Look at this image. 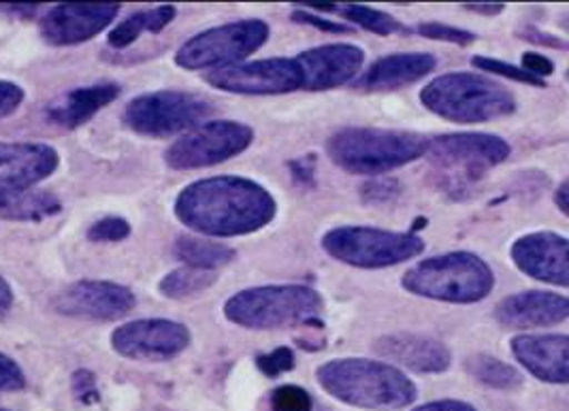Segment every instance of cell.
Masks as SVG:
<instances>
[{"label":"cell","mask_w":569,"mask_h":411,"mask_svg":"<svg viewBox=\"0 0 569 411\" xmlns=\"http://www.w3.org/2000/svg\"><path fill=\"white\" fill-rule=\"evenodd\" d=\"M278 203L267 188L237 176H220L186 186L176 201L183 227L206 237H241L273 222Z\"/></svg>","instance_id":"obj_1"},{"label":"cell","mask_w":569,"mask_h":411,"mask_svg":"<svg viewBox=\"0 0 569 411\" xmlns=\"http://www.w3.org/2000/svg\"><path fill=\"white\" fill-rule=\"evenodd\" d=\"M316 378L337 401L362 410H406L418 397V388L401 369L378 360H329L318 367Z\"/></svg>","instance_id":"obj_2"},{"label":"cell","mask_w":569,"mask_h":411,"mask_svg":"<svg viewBox=\"0 0 569 411\" xmlns=\"http://www.w3.org/2000/svg\"><path fill=\"white\" fill-rule=\"evenodd\" d=\"M429 139L408 130L362 129L337 130L327 141V154L339 169L352 176H387L427 154Z\"/></svg>","instance_id":"obj_3"},{"label":"cell","mask_w":569,"mask_h":411,"mask_svg":"<svg viewBox=\"0 0 569 411\" xmlns=\"http://www.w3.org/2000/svg\"><path fill=\"white\" fill-rule=\"evenodd\" d=\"M422 104L448 122L478 124L515 113L517 99L499 81L480 73H448L427 83Z\"/></svg>","instance_id":"obj_4"},{"label":"cell","mask_w":569,"mask_h":411,"mask_svg":"<svg viewBox=\"0 0 569 411\" xmlns=\"http://www.w3.org/2000/svg\"><path fill=\"white\" fill-rule=\"evenodd\" d=\"M425 156L440 188L450 194H466L508 160L510 146L489 132H452L429 139Z\"/></svg>","instance_id":"obj_5"},{"label":"cell","mask_w":569,"mask_h":411,"mask_svg":"<svg viewBox=\"0 0 569 411\" xmlns=\"http://www.w3.org/2000/svg\"><path fill=\"white\" fill-rule=\"evenodd\" d=\"M325 309L322 297L301 283L257 285L237 292L224 303L229 322L250 331H273L284 327H303Z\"/></svg>","instance_id":"obj_6"},{"label":"cell","mask_w":569,"mask_h":411,"mask_svg":"<svg viewBox=\"0 0 569 411\" xmlns=\"http://www.w3.org/2000/svg\"><path fill=\"white\" fill-rule=\"evenodd\" d=\"M492 285L491 267L469 252H450L422 260L403 275V288L416 297L459 305L487 299Z\"/></svg>","instance_id":"obj_7"},{"label":"cell","mask_w":569,"mask_h":411,"mask_svg":"<svg viewBox=\"0 0 569 411\" xmlns=\"http://www.w3.org/2000/svg\"><path fill=\"white\" fill-rule=\"evenodd\" d=\"M329 257L359 269H385L425 252V241L415 232H392L373 227H339L322 237Z\"/></svg>","instance_id":"obj_8"},{"label":"cell","mask_w":569,"mask_h":411,"mask_svg":"<svg viewBox=\"0 0 569 411\" xmlns=\"http://www.w3.org/2000/svg\"><path fill=\"white\" fill-rule=\"evenodd\" d=\"M213 116L206 97L183 90H158L132 99L124 109V124L143 137H176L201 127Z\"/></svg>","instance_id":"obj_9"},{"label":"cell","mask_w":569,"mask_h":411,"mask_svg":"<svg viewBox=\"0 0 569 411\" xmlns=\"http://www.w3.org/2000/svg\"><path fill=\"white\" fill-rule=\"evenodd\" d=\"M267 39L269 24L257 18L209 28L181 46L176 53V64L188 71L231 67L246 60L250 53L259 52Z\"/></svg>","instance_id":"obj_10"},{"label":"cell","mask_w":569,"mask_h":411,"mask_svg":"<svg viewBox=\"0 0 569 411\" xmlns=\"http://www.w3.org/2000/svg\"><path fill=\"white\" fill-rule=\"evenodd\" d=\"M254 141V130L234 120H211L186 132L164 152V162L176 171H194L222 164L246 152Z\"/></svg>","instance_id":"obj_11"},{"label":"cell","mask_w":569,"mask_h":411,"mask_svg":"<svg viewBox=\"0 0 569 411\" xmlns=\"http://www.w3.org/2000/svg\"><path fill=\"white\" fill-rule=\"evenodd\" d=\"M206 83L231 94L271 97L303 90V76L295 58H267L213 69Z\"/></svg>","instance_id":"obj_12"},{"label":"cell","mask_w":569,"mask_h":411,"mask_svg":"<svg viewBox=\"0 0 569 411\" xmlns=\"http://www.w3.org/2000/svg\"><path fill=\"white\" fill-rule=\"evenodd\" d=\"M188 345V327L167 318L132 320L111 334V348L116 354L130 360L164 362L180 357Z\"/></svg>","instance_id":"obj_13"},{"label":"cell","mask_w":569,"mask_h":411,"mask_svg":"<svg viewBox=\"0 0 569 411\" xmlns=\"http://www.w3.org/2000/svg\"><path fill=\"white\" fill-rule=\"evenodd\" d=\"M52 305L60 315L113 322L130 313L137 305V299L132 290L122 283L81 280L60 290L53 297Z\"/></svg>","instance_id":"obj_14"},{"label":"cell","mask_w":569,"mask_h":411,"mask_svg":"<svg viewBox=\"0 0 569 411\" xmlns=\"http://www.w3.org/2000/svg\"><path fill=\"white\" fill-rule=\"evenodd\" d=\"M118 13L120 4H58L43 13L39 30L50 46H79L101 34Z\"/></svg>","instance_id":"obj_15"},{"label":"cell","mask_w":569,"mask_h":411,"mask_svg":"<svg viewBox=\"0 0 569 411\" xmlns=\"http://www.w3.org/2000/svg\"><path fill=\"white\" fill-rule=\"evenodd\" d=\"M510 254L525 275L561 288L568 285L569 241L563 234L529 232L515 241Z\"/></svg>","instance_id":"obj_16"},{"label":"cell","mask_w":569,"mask_h":411,"mask_svg":"<svg viewBox=\"0 0 569 411\" xmlns=\"http://www.w3.org/2000/svg\"><path fill=\"white\" fill-rule=\"evenodd\" d=\"M60 154L48 143L0 141V192L37 188L52 178Z\"/></svg>","instance_id":"obj_17"},{"label":"cell","mask_w":569,"mask_h":411,"mask_svg":"<svg viewBox=\"0 0 569 411\" xmlns=\"http://www.w3.org/2000/svg\"><path fill=\"white\" fill-rule=\"evenodd\" d=\"M295 60L303 76V90L325 92L357 78L361 73L365 52L350 43H331L299 53Z\"/></svg>","instance_id":"obj_18"},{"label":"cell","mask_w":569,"mask_h":411,"mask_svg":"<svg viewBox=\"0 0 569 411\" xmlns=\"http://www.w3.org/2000/svg\"><path fill=\"white\" fill-rule=\"evenodd\" d=\"M569 301L566 294L546 290H525L497 303L495 318L506 329H540L566 322Z\"/></svg>","instance_id":"obj_19"},{"label":"cell","mask_w":569,"mask_h":411,"mask_svg":"<svg viewBox=\"0 0 569 411\" xmlns=\"http://www.w3.org/2000/svg\"><path fill=\"white\" fill-rule=\"evenodd\" d=\"M373 352L416 373H443L452 364V352L433 337L412 333H395L373 341Z\"/></svg>","instance_id":"obj_20"},{"label":"cell","mask_w":569,"mask_h":411,"mask_svg":"<svg viewBox=\"0 0 569 411\" xmlns=\"http://www.w3.org/2000/svg\"><path fill=\"white\" fill-rule=\"evenodd\" d=\"M515 359L546 384H568V334H518L512 339Z\"/></svg>","instance_id":"obj_21"},{"label":"cell","mask_w":569,"mask_h":411,"mask_svg":"<svg viewBox=\"0 0 569 411\" xmlns=\"http://www.w3.org/2000/svg\"><path fill=\"white\" fill-rule=\"evenodd\" d=\"M436 67L438 60L433 53H390L376 60L361 78L355 81V88L361 92H390L410 86L418 79L427 78Z\"/></svg>","instance_id":"obj_22"},{"label":"cell","mask_w":569,"mask_h":411,"mask_svg":"<svg viewBox=\"0 0 569 411\" xmlns=\"http://www.w3.org/2000/svg\"><path fill=\"white\" fill-rule=\"evenodd\" d=\"M120 97V86L116 83H97L76 88L60 99H56L46 116L60 129H79L88 120H92L107 104L113 103Z\"/></svg>","instance_id":"obj_23"},{"label":"cell","mask_w":569,"mask_h":411,"mask_svg":"<svg viewBox=\"0 0 569 411\" xmlns=\"http://www.w3.org/2000/svg\"><path fill=\"white\" fill-rule=\"evenodd\" d=\"M62 203L48 190H16L0 192V220L11 222H43L58 215Z\"/></svg>","instance_id":"obj_24"},{"label":"cell","mask_w":569,"mask_h":411,"mask_svg":"<svg viewBox=\"0 0 569 411\" xmlns=\"http://www.w3.org/2000/svg\"><path fill=\"white\" fill-rule=\"evenodd\" d=\"M178 16V9L173 4H160V7H152L146 11H137L129 16L124 22L116 24L111 28L107 41L113 50H124L132 46L143 32H160L173 22V18Z\"/></svg>","instance_id":"obj_25"},{"label":"cell","mask_w":569,"mask_h":411,"mask_svg":"<svg viewBox=\"0 0 569 411\" xmlns=\"http://www.w3.org/2000/svg\"><path fill=\"white\" fill-rule=\"evenodd\" d=\"M173 254L190 269L213 271V273L216 269L231 264L237 257L233 248L224 243H216L211 239H203V237H192V234H181L176 239Z\"/></svg>","instance_id":"obj_26"},{"label":"cell","mask_w":569,"mask_h":411,"mask_svg":"<svg viewBox=\"0 0 569 411\" xmlns=\"http://www.w3.org/2000/svg\"><path fill=\"white\" fill-rule=\"evenodd\" d=\"M466 369L476 382L495 388V390H515L522 384V375L517 367L489 357V354H476V357L467 359Z\"/></svg>","instance_id":"obj_27"},{"label":"cell","mask_w":569,"mask_h":411,"mask_svg":"<svg viewBox=\"0 0 569 411\" xmlns=\"http://www.w3.org/2000/svg\"><path fill=\"white\" fill-rule=\"evenodd\" d=\"M216 282L218 278L213 271H199V269L183 267L167 273L158 283V290L167 299H188L192 294L206 292Z\"/></svg>","instance_id":"obj_28"},{"label":"cell","mask_w":569,"mask_h":411,"mask_svg":"<svg viewBox=\"0 0 569 411\" xmlns=\"http://www.w3.org/2000/svg\"><path fill=\"white\" fill-rule=\"evenodd\" d=\"M336 13H339L343 20H348L350 24H357V27L365 28L373 34H382V37L403 30V27L387 11H378V9H371L365 4H346V7L337 4Z\"/></svg>","instance_id":"obj_29"},{"label":"cell","mask_w":569,"mask_h":411,"mask_svg":"<svg viewBox=\"0 0 569 411\" xmlns=\"http://www.w3.org/2000/svg\"><path fill=\"white\" fill-rule=\"evenodd\" d=\"M471 62H473V67H476V69H480L482 73H492V76H499V78L512 79V81L529 83V86H538V88H543V86H546V81H542V79L533 78V76H529L527 71L518 69L515 64L501 62V60H497V58L476 56Z\"/></svg>","instance_id":"obj_30"},{"label":"cell","mask_w":569,"mask_h":411,"mask_svg":"<svg viewBox=\"0 0 569 411\" xmlns=\"http://www.w3.org/2000/svg\"><path fill=\"white\" fill-rule=\"evenodd\" d=\"M310 392L301 385L284 384L271 392V410L273 411H311Z\"/></svg>","instance_id":"obj_31"},{"label":"cell","mask_w":569,"mask_h":411,"mask_svg":"<svg viewBox=\"0 0 569 411\" xmlns=\"http://www.w3.org/2000/svg\"><path fill=\"white\" fill-rule=\"evenodd\" d=\"M403 186L392 178H373L361 188V199L369 206H387L401 197Z\"/></svg>","instance_id":"obj_32"},{"label":"cell","mask_w":569,"mask_h":411,"mask_svg":"<svg viewBox=\"0 0 569 411\" xmlns=\"http://www.w3.org/2000/svg\"><path fill=\"white\" fill-rule=\"evenodd\" d=\"M130 237V224L124 218H103L88 229V239L94 243H120Z\"/></svg>","instance_id":"obj_33"},{"label":"cell","mask_w":569,"mask_h":411,"mask_svg":"<svg viewBox=\"0 0 569 411\" xmlns=\"http://www.w3.org/2000/svg\"><path fill=\"white\" fill-rule=\"evenodd\" d=\"M416 32L422 34L425 39L433 41H443V43H455V46H469L476 41L473 32H467L461 28L448 27L441 22H422L416 27Z\"/></svg>","instance_id":"obj_34"},{"label":"cell","mask_w":569,"mask_h":411,"mask_svg":"<svg viewBox=\"0 0 569 411\" xmlns=\"http://www.w3.org/2000/svg\"><path fill=\"white\" fill-rule=\"evenodd\" d=\"M257 364H259V369L264 375L278 378V375H282L286 371L295 369V354H292L290 348H278V350H273V352H269L264 357H259Z\"/></svg>","instance_id":"obj_35"},{"label":"cell","mask_w":569,"mask_h":411,"mask_svg":"<svg viewBox=\"0 0 569 411\" xmlns=\"http://www.w3.org/2000/svg\"><path fill=\"white\" fill-rule=\"evenodd\" d=\"M27 385V375L18 360L0 352V390L2 392H18Z\"/></svg>","instance_id":"obj_36"},{"label":"cell","mask_w":569,"mask_h":411,"mask_svg":"<svg viewBox=\"0 0 569 411\" xmlns=\"http://www.w3.org/2000/svg\"><path fill=\"white\" fill-rule=\"evenodd\" d=\"M73 394L78 399L79 403L83 405H94L101 401V392H99V385H97V378L92 371H86V369H79L73 375Z\"/></svg>","instance_id":"obj_37"},{"label":"cell","mask_w":569,"mask_h":411,"mask_svg":"<svg viewBox=\"0 0 569 411\" xmlns=\"http://www.w3.org/2000/svg\"><path fill=\"white\" fill-rule=\"evenodd\" d=\"M27 99V92L22 86L0 79V120L13 116Z\"/></svg>","instance_id":"obj_38"},{"label":"cell","mask_w":569,"mask_h":411,"mask_svg":"<svg viewBox=\"0 0 569 411\" xmlns=\"http://www.w3.org/2000/svg\"><path fill=\"white\" fill-rule=\"evenodd\" d=\"M295 22H299V24H308V27L320 28V30H325V32H333V34H348V32H352V28L350 24H341V22H329V20H325V18H318V16H313L310 11H306V9H297L292 16H290Z\"/></svg>","instance_id":"obj_39"},{"label":"cell","mask_w":569,"mask_h":411,"mask_svg":"<svg viewBox=\"0 0 569 411\" xmlns=\"http://www.w3.org/2000/svg\"><path fill=\"white\" fill-rule=\"evenodd\" d=\"M522 71L543 81V78H550L555 73V62L542 53L527 52L522 56Z\"/></svg>","instance_id":"obj_40"},{"label":"cell","mask_w":569,"mask_h":411,"mask_svg":"<svg viewBox=\"0 0 569 411\" xmlns=\"http://www.w3.org/2000/svg\"><path fill=\"white\" fill-rule=\"evenodd\" d=\"M522 37H525L527 41H531V43H542L546 48H559V50H566V48H568L566 41H561V39L555 37V34L542 32V30H538V28H527V30L522 32Z\"/></svg>","instance_id":"obj_41"},{"label":"cell","mask_w":569,"mask_h":411,"mask_svg":"<svg viewBox=\"0 0 569 411\" xmlns=\"http://www.w3.org/2000/svg\"><path fill=\"white\" fill-rule=\"evenodd\" d=\"M412 411H478L473 405L463 403V401H455V399H446V401H433V403H425L418 405Z\"/></svg>","instance_id":"obj_42"},{"label":"cell","mask_w":569,"mask_h":411,"mask_svg":"<svg viewBox=\"0 0 569 411\" xmlns=\"http://www.w3.org/2000/svg\"><path fill=\"white\" fill-rule=\"evenodd\" d=\"M463 7L467 11H473L478 16H499L506 9V4H501V2H467Z\"/></svg>","instance_id":"obj_43"},{"label":"cell","mask_w":569,"mask_h":411,"mask_svg":"<svg viewBox=\"0 0 569 411\" xmlns=\"http://www.w3.org/2000/svg\"><path fill=\"white\" fill-rule=\"evenodd\" d=\"M11 308H13V290L4 278H0V318L7 315Z\"/></svg>","instance_id":"obj_44"},{"label":"cell","mask_w":569,"mask_h":411,"mask_svg":"<svg viewBox=\"0 0 569 411\" xmlns=\"http://www.w3.org/2000/svg\"><path fill=\"white\" fill-rule=\"evenodd\" d=\"M568 194H569V183L568 181H563L561 186H559V190H557V197H555V201H557V206L559 209L563 211V213H568L569 203H568Z\"/></svg>","instance_id":"obj_45"},{"label":"cell","mask_w":569,"mask_h":411,"mask_svg":"<svg viewBox=\"0 0 569 411\" xmlns=\"http://www.w3.org/2000/svg\"><path fill=\"white\" fill-rule=\"evenodd\" d=\"M143 411H171V410H167V408H160V405H154V408H148V410H143Z\"/></svg>","instance_id":"obj_46"},{"label":"cell","mask_w":569,"mask_h":411,"mask_svg":"<svg viewBox=\"0 0 569 411\" xmlns=\"http://www.w3.org/2000/svg\"><path fill=\"white\" fill-rule=\"evenodd\" d=\"M0 411H9V410H0Z\"/></svg>","instance_id":"obj_47"}]
</instances>
